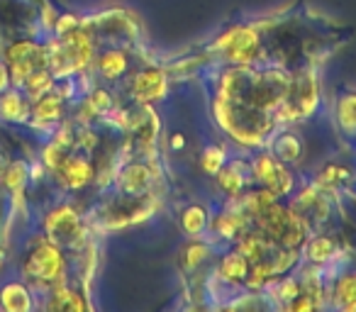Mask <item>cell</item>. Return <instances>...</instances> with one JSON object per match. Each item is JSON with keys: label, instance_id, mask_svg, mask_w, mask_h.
Segmentation results:
<instances>
[{"label": "cell", "instance_id": "1", "mask_svg": "<svg viewBox=\"0 0 356 312\" xmlns=\"http://www.w3.org/2000/svg\"><path fill=\"white\" fill-rule=\"evenodd\" d=\"M317 105H320V83H317L315 71L298 69L291 74L286 98L276 108L273 120L281 124L300 122V120H307L315 115Z\"/></svg>", "mask_w": 356, "mask_h": 312}, {"label": "cell", "instance_id": "2", "mask_svg": "<svg viewBox=\"0 0 356 312\" xmlns=\"http://www.w3.org/2000/svg\"><path fill=\"white\" fill-rule=\"evenodd\" d=\"M288 81H291V74L283 69H261V71H252V79H249L247 85V95L244 100L252 103L254 108L266 110V113H276V108L283 103L288 90Z\"/></svg>", "mask_w": 356, "mask_h": 312}, {"label": "cell", "instance_id": "3", "mask_svg": "<svg viewBox=\"0 0 356 312\" xmlns=\"http://www.w3.org/2000/svg\"><path fill=\"white\" fill-rule=\"evenodd\" d=\"M218 51L229 66H249L261 54V35L257 27L239 25L220 37Z\"/></svg>", "mask_w": 356, "mask_h": 312}, {"label": "cell", "instance_id": "4", "mask_svg": "<svg viewBox=\"0 0 356 312\" xmlns=\"http://www.w3.org/2000/svg\"><path fill=\"white\" fill-rule=\"evenodd\" d=\"M66 271L64 254L51 242H42L25 261V276L37 286H61Z\"/></svg>", "mask_w": 356, "mask_h": 312}, {"label": "cell", "instance_id": "5", "mask_svg": "<svg viewBox=\"0 0 356 312\" xmlns=\"http://www.w3.org/2000/svg\"><path fill=\"white\" fill-rule=\"evenodd\" d=\"M166 90H168V79L156 66H149V69L139 71L129 81V95H132L137 105L159 103V100L166 98Z\"/></svg>", "mask_w": 356, "mask_h": 312}, {"label": "cell", "instance_id": "6", "mask_svg": "<svg viewBox=\"0 0 356 312\" xmlns=\"http://www.w3.org/2000/svg\"><path fill=\"white\" fill-rule=\"evenodd\" d=\"M81 217L71 205H61L47 217V234L56 244H74L81 237Z\"/></svg>", "mask_w": 356, "mask_h": 312}, {"label": "cell", "instance_id": "7", "mask_svg": "<svg viewBox=\"0 0 356 312\" xmlns=\"http://www.w3.org/2000/svg\"><path fill=\"white\" fill-rule=\"evenodd\" d=\"M154 179H156V174H154L152 166L144 159H134V161H127V164L118 171V188H120V193H124V195H144V193H149Z\"/></svg>", "mask_w": 356, "mask_h": 312}, {"label": "cell", "instance_id": "8", "mask_svg": "<svg viewBox=\"0 0 356 312\" xmlns=\"http://www.w3.org/2000/svg\"><path fill=\"white\" fill-rule=\"evenodd\" d=\"M249 227H252V217H249V215H244L239 208H234V210H222V213L213 215V217H210V229H208V232H213L215 237L232 239V242H237L239 234L247 232Z\"/></svg>", "mask_w": 356, "mask_h": 312}, {"label": "cell", "instance_id": "9", "mask_svg": "<svg viewBox=\"0 0 356 312\" xmlns=\"http://www.w3.org/2000/svg\"><path fill=\"white\" fill-rule=\"evenodd\" d=\"M56 174L61 176L66 188L79 190L93 181L95 171H93V164H90L88 159H83V156H64V161L59 164Z\"/></svg>", "mask_w": 356, "mask_h": 312}, {"label": "cell", "instance_id": "10", "mask_svg": "<svg viewBox=\"0 0 356 312\" xmlns=\"http://www.w3.org/2000/svg\"><path fill=\"white\" fill-rule=\"evenodd\" d=\"M218 276L222 278L225 283H229V286H244V281H247V276H249L247 256H244L242 252H237V249L227 252L220 258Z\"/></svg>", "mask_w": 356, "mask_h": 312}, {"label": "cell", "instance_id": "11", "mask_svg": "<svg viewBox=\"0 0 356 312\" xmlns=\"http://www.w3.org/2000/svg\"><path fill=\"white\" fill-rule=\"evenodd\" d=\"M271 154L281 164L293 166L302 159V142L296 132H281L271 139Z\"/></svg>", "mask_w": 356, "mask_h": 312}, {"label": "cell", "instance_id": "12", "mask_svg": "<svg viewBox=\"0 0 356 312\" xmlns=\"http://www.w3.org/2000/svg\"><path fill=\"white\" fill-rule=\"evenodd\" d=\"M302 254L312 266H325L337 256V242L327 234H312L302 244Z\"/></svg>", "mask_w": 356, "mask_h": 312}, {"label": "cell", "instance_id": "13", "mask_svg": "<svg viewBox=\"0 0 356 312\" xmlns=\"http://www.w3.org/2000/svg\"><path fill=\"white\" fill-rule=\"evenodd\" d=\"M327 295L332 297V305L339 307V310H356V271L351 273H341L334 283H332L330 293Z\"/></svg>", "mask_w": 356, "mask_h": 312}, {"label": "cell", "instance_id": "14", "mask_svg": "<svg viewBox=\"0 0 356 312\" xmlns=\"http://www.w3.org/2000/svg\"><path fill=\"white\" fill-rule=\"evenodd\" d=\"M178 224H181V232L186 237H203L205 232L210 229V215L203 205L193 203V205H186L181 210V217H178Z\"/></svg>", "mask_w": 356, "mask_h": 312}, {"label": "cell", "instance_id": "15", "mask_svg": "<svg viewBox=\"0 0 356 312\" xmlns=\"http://www.w3.org/2000/svg\"><path fill=\"white\" fill-rule=\"evenodd\" d=\"M95 66H98L100 76H103L105 81H118L127 74L129 59L122 49H108L95 59Z\"/></svg>", "mask_w": 356, "mask_h": 312}, {"label": "cell", "instance_id": "16", "mask_svg": "<svg viewBox=\"0 0 356 312\" xmlns=\"http://www.w3.org/2000/svg\"><path fill=\"white\" fill-rule=\"evenodd\" d=\"M215 179H218L220 190H222L227 198H239V195L244 193L247 181H252V176L239 174V164L237 161H232V164H225L222 169L215 174Z\"/></svg>", "mask_w": 356, "mask_h": 312}, {"label": "cell", "instance_id": "17", "mask_svg": "<svg viewBox=\"0 0 356 312\" xmlns=\"http://www.w3.org/2000/svg\"><path fill=\"white\" fill-rule=\"evenodd\" d=\"M349 179H351V171L349 169H344V166L330 161V164H325L320 171H317L315 186L320 190H325V193H334V190H339Z\"/></svg>", "mask_w": 356, "mask_h": 312}, {"label": "cell", "instance_id": "18", "mask_svg": "<svg viewBox=\"0 0 356 312\" xmlns=\"http://www.w3.org/2000/svg\"><path fill=\"white\" fill-rule=\"evenodd\" d=\"M278 166H281V161H278L271 154V149H268V151H259L257 156L249 161V174H252V181H257V183H261V186H268L273 176H276Z\"/></svg>", "mask_w": 356, "mask_h": 312}, {"label": "cell", "instance_id": "19", "mask_svg": "<svg viewBox=\"0 0 356 312\" xmlns=\"http://www.w3.org/2000/svg\"><path fill=\"white\" fill-rule=\"evenodd\" d=\"M210 256V244L200 237H191L181 249V268L184 271H195L205 258Z\"/></svg>", "mask_w": 356, "mask_h": 312}, {"label": "cell", "instance_id": "20", "mask_svg": "<svg viewBox=\"0 0 356 312\" xmlns=\"http://www.w3.org/2000/svg\"><path fill=\"white\" fill-rule=\"evenodd\" d=\"M0 305L6 307L10 312H25L32 307V300H30V290L20 283H10V286L3 288L0 293Z\"/></svg>", "mask_w": 356, "mask_h": 312}, {"label": "cell", "instance_id": "21", "mask_svg": "<svg viewBox=\"0 0 356 312\" xmlns=\"http://www.w3.org/2000/svg\"><path fill=\"white\" fill-rule=\"evenodd\" d=\"M51 310H86V300L81 297V293L69 290V288L59 286L51 290V302H49Z\"/></svg>", "mask_w": 356, "mask_h": 312}, {"label": "cell", "instance_id": "22", "mask_svg": "<svg viewBox=\"0 0 356 312\" xmlns=\"http://www.w3.org/2000/svg\"><path fill=\"white\" fill-rule=\"evenodd\" d=\"M337 120L346 134H356V93H346L337 105Z\"/></svg>", "mask_w": 356, "mask_h": 312}, {"label": "cell", "instance_id": "23", "mask_svg": "<svg viewBox=\"0 0 356 312\" xmlns=\"http://www.w3.org/2000/svg\"><path fill=\"white\" fill-rule=\"evenodd\" d=\"M35 117L40 122H56L61 117V98L56 93H44L37 98L35 105Z\"/></svg>", "mask_w": 356, "mask_h": 312}, {"label": "cell", "instance_id": "24", "mask_svg": "<svg viewBox=\"0 0 356 312\" xmlns=\"http://www.w3.org/2000/svg\"><path fill=\"white\" fill-rule=\"evenodd\" d=\"M22 85H25L27 95L37 100V98H42V95H44V93H49L51 85H54V79H51L49 71H47L44 66H42V69L32 71V74L27 76V81H25V83H22Z\"/></svg>", "mask_w": 356, "mask_h": 312}, {"label": "cell", "instance_id": "25", "mask_svg": "<svg viewBox=\"0 0 356 312\" xmlns=\"http://www.w3.org/2000/svg\"><path fill=\"white\" fill-rule=\"evenodd\" d=\"M0 115L6 120H25L30 115V108H27L25 98L17 93H8L0 98Z\"/></svg>", "mask_w": 356, "mask_h": 312}, {"label": "cell", "instance_id": "26", "mask_svg": "<svg viewBox=\"0 0 356 312\" xmlns=\"http://www.w3.org/2000/svg\"><path fill=\"white\" fill-rule=\"evenodd\" d=\"M266 188H271L273 193L278 195V200L288 198V195L296 190V176L291 174V169H288L286 164H281V166H278V171H276V176H273L271 183H268Z\"/></svg>", "mask_w": 356, "mask_h": 312}, {"label": "cell", "instance_id": "27", "mask_svg": "<svg viewBox=\"0 0 356 312\" xmlns=\"http://www.w3.org/2000/svg\"><path fill=\"white\" fill-rule=\"evenodd\" d=\"M227 164V154H225L222 147H218V144H213V147H208L203 151V159H200V166H203V171L208 176H215L222 166Z\"/></svg>", "mask_w": 356, "mask_h": 312}, {"label": "cell", "instance_id": "28", "mask_svg": "<svg viewBox=\"0 0 356 312\" xmlns=\"http://www.w3.org/2000/svg\"><path fill=\"white\" fill-rule=\"evenodd\" d=\"M88 108L93 110L95 115L110 113V110H113V95H110V90H105V88L93 90V95L88 98Z\"/></svg>", "mask_w": 356, "mask_h": 312}, {"label": "cell", "instance_id": "29", "mask_svg": "<svg viewBox=\"0 0 356 312\" xmlns=\"http://www.w3.org/2000/svg\"><path fill=\"white\" fill-rule=\"evenodd\" d=\"M25 179H27L25 164H13L10 169H8V174H6V181H8V186H10L13 190H20L22 183H25Z\"/></svg>", "mask_w": 356, "mask_h": 312}, {"label": "cell", "instance_id": "30", "mask_svg": "<svg viewBox=\"0 0 356 312\" xmlns=\"http://www.w3.org/2000/svg\"><path fill=\"white\" fill-rule=\"evenodd\" d=\"M8 81H10V74H8V69L3 64H0V93L8 88Z\"/></svg>", "mask_w": 356, "mask_h": 312}, {"label": "cell", "instance_id": "31", "mask_svg": "<svg viewBox=\"0 0 356 312\" xmlns=\"http://www.w3.org/2000/svg\"><path fill=\"white\" fill-rule=\"evenodd\" d=\"M186 142V139H181V134H173V139H171V147L173 149H178V147H181V144H184Z\"/></svg>", "mask_w": 356, "mask_h": 312}, {"label": "cell", "instance_id": "32", "mask_svg": "<svg viewBox=\"0 0 356 312\" xmlns=\"http://www.w3.org/2000/svg\"><path fill=\"white\" fill-rule=\"evenodd\" d=\"M3 169H6V164H3V159H0V176H3Z\"/></svg>", "mask_w": 356, "mask_h": 312}]
</instances>
